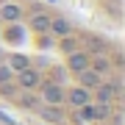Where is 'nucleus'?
Returning a JSON list of instances; mask_svg holds the SVG:
<instances>
[{"instance_id":"f257e3e1","label":"nucleus","mask_w":125,"mask_h":125,"mask_svg":"<svg viewBox=\"0 0 125 125\" xmlns=\"http://www.w3.org/2000/svg\"><path fill=\"white\" fill-rule=\"evenodd\" d=\"M42 83V72L33 70V67H25L17 72V86L20 89H28V92H36V86Z\"/></svg>"},{"instance_id":"f03ea898","label":"nucleus","mask_w":125,"mask_h":125,"mask_svg":"<svg viewBox=\"0 0 125 125\" xmlns=\"http://www.w3.org/2000/svg\"><path fill=\"white\" fill-rule=\"evenodd\" d=\"M64 103H70L72 108H81L86 103H92V89H83V86H72V89L64 92Z\"/></svg>"},{"instance_id":"7ed1b4c3","label":"nucleus","mask_w":125,"mask_h":125,"mask_svg":"<svg viewBox=\"0 0 125 125\" xmlns=\"http://www.w3.org/2000/svg\"><path fill=\"white\" fill-rule=\"evenodd\" d=\"M42 86V100L47 106H61L64 103V86L61 83H39Z\"/></svg>"},{"instance_id":"20e7f679","label":"nucleus","mask_w":125,"mask_h":125,"mask_svg":"<svg viewBox=\"0 0 125 125\" xmlns=\"http://www.w3.org/2000/svg\"><path fill=\"white\" fill-rule=\"evenodd\" d=\"M67 67L70 72H81L89 67V53H83V50H72V53H67Z\"/></svg>"},{"instance_id":"39448f33","label":"nucleus","mask_w":125,"mask_h":125,"mask_svg":"<svg viewBox=\"0 0 125 125\" xmlns=\"http://www.w3.org/2000/svg\"><path fill=\"white\" fill-rule=\"evenodd\" d=\"M78 75V86H83V89H94V86H100L103 83V75H97L94 70H81V72H75Z\"/></svg>"},{"instance_id":"423d86ee","label":"nucleus","mask_w":125,"mask_h":125,"mask_svg":"<svg viewBox=\"0 0 125 125\" xmlns=\"http://www.w3.org/2000/svg\"><path fill=\"white\" fill-rule=\"evenodd\" d=\"M114 117V103H92V120L106 122Z\"/></svg>"},{"instance_id":"0eeeda50","label":"nucleus","mask_w":125,"mask_h":125,"mask_svg":"<svg viewBox=\"0 0 125 125\" xmlns=\"http://www.w3.org/2000/svg\"><path fill=\"white\" fill-rule=\"evenodd\" d=\"M47 33H56L58 39H61V36H70V33H72V25H70L64 17H50V28H47Z\"/></svg>"},{"instance_id":"6e6552de","label":"nucleus","mask_w":125,"mask_h":125,"mask_svg":"<svg viewBox=\"0 0 125 125\" xmlns=\"http://www.w3.org/2000/svg\"><path fill=\"white\" fill-rule=\"evenodd\" d=\"M117 94H120V92H117L111 83H100V86H94V100H97V103H114Z\"/></svg>"},{"instance_id":"1a4fd4ad","label":"nucleus","mask_w":125,"mask_h":125,"mask_svg":"<svg viewBox=\"0 0 125 125\" xmlns=\"http://www.w3.org/2000/svg\"><path fill=\"white\" fill-rule=\"evenodd\" d=\"M89 70H94L97 75H108L111 72V61H108L103 53H97V56H89Z\"/></svg>"},{"instance_id":"9d476101","label":"nucleus","mask_w":125,"mask_h":125,"mask_svg":"<svg viewBox=\"0 0 125 125\" xmlns=\"http://www.w3.org/2000/svg\"><path fill=\"white\" fill-rule=\"evenodd\" d=\"M31 28L36 33H47V28H50V14L47 11H36L33 17H31Z\"/></svg>"},{"instance_id":"9b49d317","label":"nucleus","mask_w":125,"mask_h":125,"mask_svg":"<svg viewBox=\"0 0 125 125\" xmlns=\"http://www.w3.org/2000/svg\"><path fill=\"white\" fill-rule=\"evenodd\" d=\"M39 117L45 122H61L64 120V111H61V106H42L39 108Z\"/></svg>"},{"instance_id":"f8f14e48","label":"nucleus","mask_w":125,"mask_h":125,"mask_svg":"<svg viewBox=\"0 0 125 125\" xmlns=\"http://www.w3.org/2000/svg\"><path fill=\"white\" fill-rule=\"evenodd\" d=\"M20 17H22V11H20L17 3H6L3 9H0V20H6V22H17Z\"/></svg>"},{"instance_id":"ddd939ff","label":"nucleus","mask_w":125,"mask_h":125,"mask_svg":"<svg viewBox=\"0 0 125 125\" xmlns=\"http://www.w3.org/2000/svg\"><path fill=\"white\" fill-rule=\"evenodd\" d=\"M25 67H31V58H28V56H11L9 58V70L11 72H20V70H25Z\"/></svg>"},{"instance_id":"4468645a","label":"nucleus","mask_w":125,"mask_h":125,"mask_svg":"<svg viewBox=\"0 0 125 125\" xmlns=\"http://www.w3.org/2000/svg\"><path fill=\"white\" fill-rule=\"evenodd\" d=\"M17 100H20L22 108H36L39 106V97H36L33 92H28V89H22V94H17Z\"/></svg>"},{"instance_id":"2eb2a0df","label":"nucleus","mask_w":125,"mask_h":125,"mask_svg":"<svg viewBox=\"0 0 125 125\" xmlns=\"http://www.w3.org/2000/svg\"><path fill=\"white\" fill-rule=\"evenodd\" d=\"M58 47H61L64 53H72V50H78V39H72V33H70V36H61Z\"/></svg>"},{"instance_id":"dca6fc26","label":"nucleus","mask_w":125,"mask_h":125,"mask_svg":"<svg viewBox=\"0 0 125 125\" xmlns=\"http://www.w3.org/2000/svg\"><path fill=\"white\" fill-rule=\"evenodd\" d=\"M11 81H14V72L9 70V64L0 61V86H3V83H11Z\"/></svg>"},{"instance_id":"f3484780","label":"nucleus","mask_w":125,"mask_h":125,"mask_svg":"<svg viewBox=\"0 0 125 125\" xmlns=\"http://www.w3.org/2000/svg\"><path fill=\"white\" fill-rule=\"evenodd\" d=\"M0 61H3V50H0Z\"/></svg>"}]
</instances>
